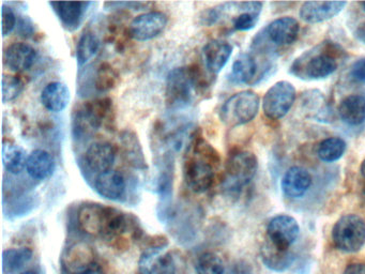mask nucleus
<instances>
[{
	"instance_id": "f257e3e1",
	"label": "nucleus",
	"mask_w": 365,
	"mask_h": 274,
	"mask_svg": "<svg viewBox=\"0 0 365 274\" xmlns=\"http://www.w3.org/2000/svg\"><path fill=\"white\" fill-rule=\"evenodd\" d=\"M78 223L81 230L87 235L110 243L125 241L127 235L132 240H140L144 235L135 215L102 203H83L78 211Z\"/></svg>"
},
{
	"instance_id": "f03ea898",
	"label": "nucleus",
	"mask_w": 365,
	"mask_h": 274,
	"mask_svg": "<svg viewBox=\"0 0 365 274\" xmlns=\"http://www.w3.org/2000/svg\"><path fill=\"white\" fill-rule=\"evenodd\" d=\"M183 161V179L192 192L205 193L215 182V167L219 164V154L209 145L200 133L192 135Z\"/></svg>"
},
{
	"instance_id": "7ed1b4c3",
	"label": "nucleus",
	"mask_w": 365,
	"mask_h": 274,
	"mask_svg": "<svg viewBox=\"0 0 365 274\" xmlns=\"http://www.w3.org/2000/svg\"><path fill=\"white\" fill-rule=\"evenodd\" d=\"M114 119V108L110 98L89 101L78 105L72 116L74 141H88L102 126L112 124Z\"/></svg>"
},
{
	"instance_id": "20e7f679",
	"label": "nucleus",
	"mask_w": 365,
	"mask_h": 274,
	"mask_svg": "<svg viewBox=\"0 0 365 274\" xmlns=\"http://www.w3.org/2000/svg\"><path fill=\"white\" fill-rule=\"evenodd\" d=\"M197 68L196 66H181L168 73L165 101L170 109L185 108L191 104L200 81Z\"/></svg>"
},
{
	"instance_id": "39448f33",
	"label": "nucleus",
	"mask_w": 365,
	"mask_h": 274,
	"mask_svg": "<svg viewBox=\"0 0 365 274\" xmlns=\"http://www.w3.org/2000/svg\"><path fill=\"white\" fill-rule=\"evenodd\" d=\"M258 168L255 154L238 151L232 154L226 162L222 186L225 192L236 194L245 188L255 177Z\"/></svg>"
},
{
	"instance_id": "423d86ee",
	"label": "nucleus",
	"mask_w": 365,
	"mask_h": 274,
	"mask_svg": "<svg viewBox=\"0 0 365 274\" xmlns=\"http://www.w3.org/2000/svg\"><path fill=\"white\" fill-rule=\"evenodd\" d=\"M259 96L251 90L238 92L224 102L220 109V119L230 128L249 123L259 111Z\"/></svg>"
},
{
	"instance_id": "0eeeda50",
	"label": "nucleus",
	"mask_w": 365,
	"mask_h": 274,
	"mask_svg": "<svg viewBox=\"0 0 365 274\" xmlns=\"http://www.w3.org/2000/svg\"><path fill=\"white\" fill-rule=\"evenodd\" d=\"M332 237L339 250L356 252L365 243V220L356 214L341 216L333 227Z\"/></svg>"
},
{
	"instance_id": "6e6552de",
	"label": "nucleus",
	"mask_w": 365,
	"mask_h": 274,
	"mask_svg": "<svg viewBox=\"0 0 365 274\" xmlns=\"http://www.w3.org/2000/svg\"><path fill=\"white\" fill-rule=\"evenodd\" d=\"M296 100V89L292 83L277 81L264 94L262 111L269 119L279 120L285 117Z\"/></svg>"
},
{
	"instance_id": "1a4fd4ad",
	"label": "nucleus",
	"mask_w": 365,
	"mask_h": 274,
	"mask_svg": "<svg viewBox=\"0 0 365 274\" xmlns=\"http://www.w3.org/2000/svg\"><path fill=\"white\" fill-rule=\"evenodd\" d=\"M129 188L127 177L115 169L100 173L93 180V190L108 201H125L128 198Z\"/></svg>"
},
{
	"instance_id": "9d476101",
	"label": "nucleus",
	"mask_w": 365,
	"mask_h": 274,
	"mask_svg": "<svg viewBox=\"0 0 365 274\" xmlns=\"http://www.w3.org/2000/svg\"><path fill=\"white\" fill-rule=\"evenodd\" d=\"M168 21V16L159 11L138 15L130 25V36L138 42L153 40L164 31Z\"/></svg>"
},
{
	"instance_id": "9b49d317",
	"label": "nucleus",
	"mask_w": 365,
	"mask_h": 274,
	"mask_svg": "<svg viewBox=\"0 0 365 274\" xmlns=\"http://www.w3.org/2000/svg\"><path fill=\"white\" fill-rule=\"evenodd\" d=\"M303 57H304V64L294 61L292 66L294 74L299 75L301 72L307 78L322 79L330 76L336 71V59L327 51H320V53L313 51V55L311 56L309 54Z\"/></svg>"
},
{
	"instance_id": "f8f14e48",
	"label": "nucleus",
	"mask_w": 365,
	"mask_h": 274,
	"mask_svg": "<svg viewBox=\"0 0 365 274\" xmlns=\"http://www.w3.org/2000/svg\"><path fill=\"white\" fill-rule=\"evenodd\" d=\"M269 241L282 248H289L300 235V226L296 218L286 214L277 215L267 227Z\"/></svg>"
},
{
	"instance_id": "ddd939ff",
	"label": "nucleus",
	"mask_w": 365,
	"mask_h": 274,
	"mask_svg": "<svg viewBox=\"0 0 365 274\" xmlns=\"http://www.w3.org/2000/svg\"><path fill=\"white\" fill-rule=\"evenodd\" d=\"M117 150L108 141H98L89 146L84 156V165L87 171L100 175L110 171L116 161Z\"/></svg>"
},
{
	"instance_id": "4468645a",
	"label": "nucleus",
	"mask_w": 365,
	"mask_h": 274,
	"mask_svg": "<svg viewBox=\"0 0 365 274\" xmlns=\"http://www.w3.org/2000/svg\"><path fill=\"white\" fill-rule=\"evenodd\" d=\"M91 4V2L81 1L50 2V6L56 13L61 25L69 31H74L80 28Z\"/></svg>"
},
{
	"instance_id": "2eb2a0df",
	"label": "nucleus",
	"mask_w": 365,
	"mask_h": 274,
	"mask_svg": "<svg viewBox=\"0 0 365 274\" xmlns=\"http://www.w3.org/2000/svg\"><path fill=\"white\" fill-rule=\"evenodd\" d=\"M345 1H309L304 2L300 9V17L309 24L322 23L339 14Z\"/></svg>"
},
{
	"instance_id": "dca6fc26",
	"label": "nucleus",
	"mask_w": 365,
	"mask_h": 274,
	"mask_svg": "<svg viewBox=\"0 0 365 274\" xmlns=\"http://www.w3.org/2000/svg\"><path fill=\"white\" fill-rule=\"evenodd\" d=\"M119 141H120L121 153L130 166L133 167L134 169H138V171L148 169L144 149H143L138 135L134 131H123L119 136Z\"/></svg>"
},
{
	"instance_id": "f3484780",
	"label": "nucleus",
	"mask_w": 365,
	"mask_h": 274,
	"mask_svg": "<svg viewBox=\"0 0 365 274\" xmlns=\"http://www.w3.org/2000/svg\"><path fill=\"white\" fill-rule=\"evenodd\" d=\"M299 26L298 21L292 17L285 16L274 19L267 27V36L273 44L279 46H287L292 45L298 38Z\"/></svg>"
},
{
	"instance_id": "a211bd4d",
	"label": "nucleus",
	"mask_w": 365,
	"mask_h": 274,
	"mask_svg": "<svg viewBox=\"0 0 365 274\" xmlns=\"http://www.w3.org/2000/svg\"><path fill=\"white\" fill-rule=\"evenodd\" d=\"M37 59V51L27 43L16 42L9 45L4 54L8 68L16 72L29 70Z\"/></svg>"
},
{
	"instance_id": "6ab92c4d",
	"label": "nucleus",
	"mask_w": 365,
	"mask_h": 274,
	"mask_svg": "<svg viewBox=\"0 0 365 274\" xmlns=\"http://www.w3.org/2000/svg\"><path fill=\"white\" fill-rule=\"evenodd\" d=\"M232 54V46L223 40L209 41L204 49L205 66L211 74L217 75L223 70Z\"/></svg>"
},
{
	"instance_id": "aec40b11",
	"label": "nucleus",
	"mask_w": 365,
	"mask_h": 274,
	"mask_svg": "<svg viewBox=\"0 0 365 274\" xmlns=\"http://www.w3.org/2000/svg\"><path fill=\"white\" fill-rule=\"evenodd\" d=\"M311 186V173L303 167H290L282 178V191L290 198H299L303 196Z\"/></svg>"
},
{
	"instance_id": "412c9836",
	"label": "nucleus",
	"mask_w": 365,
	"mask_h": 274,
	"mask_svg": "<svg viewBox=\"0 0 365 274\" xmlns=\"http://www.w3.org/2000/svg\"><path fill=\"white\" fill-rule=\"evenodd\" d=\"M56 161L50 152L37 149L31 152L27 158V173L33 179L43 181L54 175Z\"/></svg>"
},
{
	"instance_id": "4be33fe9",
	"label": "nucleus",
	"mask_w": 365,
	"mask_h": 274,
	"mask_svg": "<svg viewBox=\"0 0 365 274\" xmlns=\"http://www.w3.org/2000/svg\"><path fill=\"white\" fill-rule=\"evenodd\" d=\"M71 100L69 88L61 81H52L41 92V103L48 111L61 113L65 111Z\"/></svg>"
},
{
	"instance_id": "5701e85b",
	"label": "nucleus",
	"mask_w": 365,
	"mask_h": 274,
	"mask_svg": "<svg viewBox=\"0 0 365 274\" xmlns=\"http://www.w3.org/2000/svg\"><path fill=\"white\" fill-rule=\"evenodd\" d=\"M339 115L349 126H360L365 121V96L351 94L346 96L339 107Z\"/></svg>"
},
{
	"instance_id": "b1692460",
	"label": "nucleus",
	"mask_w": 365,
	"mask_h": 274,
	"mask_svg": "<svg viewBox=\"0 0 365 274\" xmlns=\"http://www.w3.org/2000/svg\"><path fill=\"white\" fill-rule=\"evenodd\" d=\"M262 258L264 265L270 269L274 271H284L290 267L294 257L289 248H279L269 241L262 246Z\"/></svg>"
},
{
	"instance_id": "393cba45",
	"label": "nucleus",
	"mask_w": 365,
	"mask_h": 274,
	"mask_svg": "<svg viewBox=\"0 0 365 274\" xmlns=\"http://www.w3.org/2000/svg\"><path fill=\"white\" fill-rule=\"evenodd\" d=\"M257 62L250 53H243L237 57L232 64L230 79L237 85L252 83L257 73Z\"/></svg>"
},
{
	"instance_id": "a878e982",
	"label": "nucleus",
	"mask_w": 365,
	"mask_h": 274,
	"mask_svg": "<svg viewBox=\"0 0 365 274\" xmlns=\"http://www.w3.org/2000/svg\"><path fill=\"white\" fill-rule=\"evenodd\" d=\"M95 253L91 246L84 243H76L70 246L63 258V267L73 273L76 270L95 263Z\"/></svg>"
},
{
	"instance_id": "bb28decb",
	"label": "nucleus",
	"mask_w": 365,
	"mask_h": 274,
	"mask_svg": "<svg viewBox=\"0 0 365 274\" xmlns=\"http://www.w3.org/2000/svg\"><path fill=\"white\" fill-rule=\"evenodd\" d=\"M26 152L21 146L5 139L3 143V163L6 171L12 175H19L26 168Z\"/></svg>"
},
{
	"instance_id": "cd10ccee",
	"label": "nucleus",
	"mask_w": 365,
	"mask_h": 274,
	"mask_svg": "<svg viewBox=\"0 0 365 274\" xmlns=\"http://www.w3.org/2000/svg\"><path fill=\"white\" fill-rule=\"evenodd\" d=\"M302 106L305 113H309V117L313 119L318 121H329L331 119V111L326 98L318 90H311L303 93Z\"/></svg>"
},
{
	"instance_id": "c85d7f7f",
	"label": "nucleus",
	"mask_w": 365,
	"mask_h": 274,
	"mask_svg": "<svg viewBox=\"0 0 365 274\" xmlns=\"http://www.w3.org/2000/svg\"><path fill=\"white\" fill-rule=\"evenodd\" d=\"M100 49V40L97 34L91 30H86L81 36L76 45V62L78 68H82L96 57Z\"/></svg>"
},
{
	"instance_id": "c756f323",
	"label": "nucleus",
	"mask_w": 365,
	"mask_h": 274,
	"mask_svg": "<svg viewBox=\"0 0 365 274\" xmlns=\"http://www.w3.org/2000/svg\"><path fill=\"white\" fill-rule=\"evenodd\" d=\"M240 6L241 13L232 19V27L238 31L253 29L262 12V2H242Z\"/></svg>"
},
{
	"instance_id": "7c9ffc66",
	"label": "nucleus",
	"mask_w": 365,
	"mask_h": 274,
	"mask_svg": "<svg viewBox=\"0 0 365 274\" xmlns=\"http://www.w3.org/2000/svg\"><path fill=\"white\" fill-rule=\"evenodd\" d=\"M34 252L29 248H9L4 250V271L8 274L16 273L33 259Z\"/></svg>"
},
{
	"instance_id": "2f4dec72",
	"label": "nucleus",
	"mask_w": 365,
	"mask_h": 274,
	"mask_svg": "<svg viewBox=\"0 0 365 274\" xmlns=\"http://www.w3.org/2000/svg\"><path fill=\"white\" fill-rule=\"evenodd\" d=\"M120 81L118 72L108 62L98 66L93 73V88L99 92H108L115 89Z\"/></svg>"
},
{
	"instance_id": "473e14b6",
	"label": "nucleus",
	"mask_w": 365,
	"mask_h": 274,
	"mask_svg": "<svg viewBox=\"0 0 365 274\" xmlns=\"http://www.w3.org/2000/svg\"><path fill=\"white\" fill-rule=\"evenodd\" d=\"M145 244L146 245H145L142 255H140V261H138L140 272L146 270L148 265L168 248V240L165 235H155V237H150L146 240Z\"/></svg>"
},
{
	"instance_id": "72a5a7b5",
	"label": "nucleus",
	"mask_w": 365,
	"mask_h": 274,
	"mask_svg": "<svg viewBox=\"0 0 365 274\" xmlns=\"http://www.w3.org/2000/svg\"><path fill=\"white\" fill-rule=\"evenodd\" d=\"M346 143L339 137H329L318 146L317 156L324 162H335L343 156L346 151Z\"/></svg>"
},
{
	"instance_id": "f704fd0d",
	"label": "nucleus",
	"mask_w": 365,
	"mask_h": 274,
	"mask_svg": "<svg viewBox=\"0 0 365 274\" xmlns=\"http://www.w3.org/2000/svg\"><path fill=\"white\" fill-rule=\"evenodd\" d=\"M196 274H224L225 267L221 257L212 252L202 253L195 263Z\"/></svg>"
},
{
	"instance_id": "c9c22d12",
	"label": "nucleus",
	"mask_w": 365,
	"mask_h": 274,
	"mask_svg": "<svg viewBox=\"0 0 365 274\" xmlns=\"http://www.w3.org/2000/svg\"><path fill=\"white\" fill-rule=\"evenodd\" d=\"M140 274H176V263L170 253L160 255Z\"/></svg>"
},
{
	"instance_id": "e433bc0d",
	"label": "nucleus",
	"mask_w": 365,
	"mask_h": 274,
	"mask_svg": "<svg viewBox=\"0 0 365 274\" xmlns=\"http://www.w3.org/2000/svg\"><path fill=\"white\" fill-rule=\"evenodd\" d=\"M24 83L14 75H4L3 76V102L9 103L16 100L22 93Z\"/></svg>"
},
{
	"instance_id": "4c0bfd02",
	"label": "nucleus",
	"mask_w": 365,
	"mask_h": 274,
	"mask_svg": "<svg viewBox=\"0 0 365 274\" xmlns=\"http://www.w3.org/2000/svg\"><path fill=\"white\" fill-rule=\"evenodd\" d=\"M1 24H3V36H7L14 31V28L18 25L16 13L14 12L10 6L4 4L3 11H1Z\"/></svg>"
},
{
	"instance_id": "58836bf2",
	"label": "nucleus",
	"mask_w": 365,
	"mask_h": 274,
	"mask_svg": "<svg viewBox=\"0 0 365 274\" xmlns=\"http://www.w3.org/2000/svg\"><path fill=\"white\" fill-rule=\"evenodd\" d=\"M35 208V201L33 198L23 199L20 203H14L9 211V215L22 216L31 212Z\"/></svg>"
},
{
	"instance_id": "ea45409f",
	"label": "nucleus",
	"mask_w": 365,
	"mask_h": 274,
	"mask_svg": "<svg viewBox=\"0 0 365 274\" xmlns=\"http://www.w3.org/2000/svg\"><path fill=\"white\" fill-rule=\"evenodd\" d=\"M350 76L356 83H365V58H360L354 62L350 68Z\"/></svg>"
},
{
	"instance_id": "a19ab883",
	"label": "nucleus",
	"mask_w": 365,
	"mask_h": 274,
	"mask_svg": "<svg viewBox=\"0 0 365 274\" xmlns=\"http://www.w3.org/2000/svg\"><path fill=\"white\" fill-rule=\"evenodd\" d=\"M71 274H104L103 269L101 265L95 261V263H91V265H85V267L81 268V269L76 270L73 273Z\"/></svg>"
},
{
	"instance_id": "79ce46f5",
	"label": "nucleus",
	"mask_w": 365,
	"mask_h": 274,
	"mask_svg": "<svg viewBox=\"0 0 365 274\" xmlns=\"http://www.w3.org/2000/svg\"><path fill=\"white\" fill-rule=\"evenodd\" d=\"M16 27L19 28L21 36H29L34 34V25L29 19H21L20 21H18Z\"/></svg>"
},
{
	"instance_id": "37998d69",
	"label": "nucleus",
	"mask_w": 365,
	"mask_h": 274,
	"mask_svg": "<svg viewBox=\"0 0 365 274\" xmlns=\"http://www.w3.org/2000/svg\"><path fill=\"white\" fill-rule=\"evenodd\" d=\"M344 274H365V265L363 263H352L346 268Z\"/></svg>"
},
{
	"instance_id": "c03bdc74",
	"label": "nucleus",
	"mask_w": 365,
	"mask_h": 274,
	"mask_svg": "<svg viewBox=\"0 0 365 274\" xmlns=\"http://www.w3.org/2000/svg\"><path fill=\"white\" fill-rule=\"evenodd\" d=\"M361 173H362V177L365 179V160L361 164Z\"/></svg>"
},
{
	"instance_id": "a18cd8bd",
	"label": "nucleus",
	"mask_w": 365,
	"mask_h": 274,
	"mask_svg": "<svg viewBox=\"0 0 365 274\" xmlns=\"http://www.w3.org/2000/svg\"><path fill=\"white\" fill-rule=\"evenodd\" d=\"M21 274H38V273H36V272H34V271H26V272H23V273H21Z\"/></svg>"
},
{
	"instance_id": "49530a36",
	"label": "nucleus",
	"mask_w": 365,
	"mask_h": 274,
	"mask_svg": "<svg viewBox=\"0 0 365 274\" xmlns=\"http://www.w3.org/2000/svg\"><path fill=\"white\" fill-rule=\"evenodd\" d=\"M361 6H363V10L365 11V2H361Z\"/></svg>"
}]
</instances>
